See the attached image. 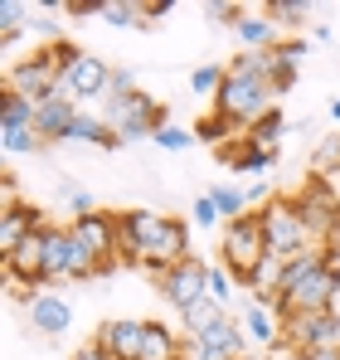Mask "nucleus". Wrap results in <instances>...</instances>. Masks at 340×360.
<instances>
[{
  "label": "nucleus",
  "mask_w": 340,
  "mask_h": 360,
  "mask_svg": "<svg viewBox=\"0 0 340 360\" xmlns=\"http://www.w3.org/2000/svg\"><path fill=\"white\" fill-rule=\"evenodd\" d=\"M273 360H306V356H296V351H282V356H273Z\"/></svg>",
  "instance_id": "c03bdc74"
},
{
  "label": "nucleus",
  "mask_w": 340,
  "mask_h": 360,
  "mask_svg": "<svg viewBox=\"0 0 340 360\" xmlns=\"http://www.w3.org/2000/svg\"><path fill=\"white\" fill-rule=\"evenodd\" d=\"M277 54H282L287 63H301V59H306V44H301V39H282V44H277Z\"/></svg>",
  "instance_id": "58836bf2"
},
{
  "label": "nucleus",
  "mask_w": 340,
  "mask_h": 360,
  "mask_svg": "<svg viewBox=\"0 0 340 360\" xmlns=\"http://www.w3.org/2000/svg\"><path fill=\"white\" fill-rule=\"evenodd\" d=\"M263 15H268L277 30H306V20H311V0H268Z\"/></svg>",
  "instance_id": "412c9836"
},
{
  "label": "nucleus",
  "mask_w": 340,
  "mask_h": 360,
  "mask_svg": "<svg viewBox=\"0 0 340 360\" xmlns=\"http://www.w3.org/2000/svg\"><path fill=\"white\" fill-rule=\"evenodd\" d=\"M282 131H287V117L273 108L268 117H258L248 131H243V141H248V146H263V151H277V136H282Z\"/></svg>",
  "instance_id": "5701e85b"
},
{
  "label": "nucleus",
  "mask_w": 340,
  "mask_h": 360,
  "mask_svg": "<svg viewBox=\"0 0 340 360\" xmlns=\"http://www.w3.org/2000/svg\"><path fill=\"white\" fill-rule=\"evenodd\" d=\"M73 360H117V356H112V351H103L98 341H83V346L73 351Z\"/></svg>",
  "instance_id": "4c0bfd02"
},
{
  "label": "nucleus",
  "mask_w": 340,
  "mask_h": 360,
  "mask_svg": "<svg viewBox=\"0 0 340 360\" xmlns=\"http://www.w3.org/2000/svg\"><path fill=\"white\" fill-rule=\"evenodd\" d=\"M273 98H277V93H273V83H268L263 73H238V68H228L224 88L214 93V112L248 131L258 117L273 112Z\"/></svg>",
  "instance_id": "7ed1b4c3"
},
{
  "label": "nucleus",
  "mask_w": 340,
  "mask_h": 360,
  "mask_svg": "<svg viewBox=\"0 0 340 360\" xmlns=\"http://www.w3.org/2000/svg\"><path fill=\"white\" fill-rule=\"evenodd\" d=\"M117 263H103L88 243L73 239L68 224H49V248H44V288L49 283H83V278H103Z\"/></svg>",
  "instance_id": "f03ea898"
},
{
  "label": "nucleus",
  "mask_w": 340,
  "mask_h": 360,
  "mask_svg": "<svg viewBox=\"0 0 340 360\" xmlns=\"http://www.w3.org/2000/svg\"><path fill=\"white\" fill-rule=\"evenodd\" d=\"M258 219H263V234H268V253H277V258H296V253H306V248H321L316 234L306 229V219H301V210H296L292 195L268 200V205L258 210Z\"/></svg>",
  "instance_id": "20e7f679"
},
{
  "label": "nucleus",
  "mask_w": 340,
  "mask_h": 360,
  "mask_svg": "<svg viewBox=\"0 0 340 360\" xmlns=\"http://www.w3.org/2000/svg\"><path fill=\"white\" fill-rule=\"evenodd\" d=\"M151 141H156V146H161V151H190V141H195V131H185V127H161V131H156V136H151Z\"/></svg>",
  "instance_id": "7c9ffc66"
},
{
  "label": "nucleus",
  "mask_w": 340,
  "mask_h": 360,
  "mask_svg": "<svg viewBox=\"0 0 340 360\" xmlns=\"http://www.w3.org/2000/svg\"><path fill=\"white\" fill-rule=\"evenodd\" d=\"M25 311H30V326L39 336H63L73 326V307L58 297V292H34V297L25 302Z\"/></svg>",
  "instance_id": "f8f14e48"
},
{
  "label": "nucleus",
  "mask_w": 340,
  "mask_h": 360,
  "mask_svg": "<svg viewBox=\"0 0 340 360\" xmlns=\"http://www.w3.org/2000/svg\"><path fill=\"white\" fill-rule=\"evenodd\" d=\"M219 156H224L233 171H243V176H248V171H273V166H277V151H263V146H248V141H243V146H219Z\"/></svg>",
  "instance_id": "aec40b11"
},
{
  "label": "nucleus",
  "mask_w": 340,
  "mask_h": 360,
  "mask_svg": "<svg viewBox=\"0 0 340 360\" xmlns=\"http://www.w3.org/2000/svg\"><path fill=\"white\" fill-rule=\"evenodd\" d=\"M122 93H136V78L126 68H112V83H107V98H122Z\"/></svg>",
  "instance_id": "c9c22d12"
},
{
  "label": "nucleus",
  "mask_w": 340,
  "mask_h": 360,
  "mask_svg": "<svg viewBox=\"0 0 340 360\" xmlns=\"http://www.w3.org/2000/svg\"><path fill=\"white\" fill-rule=\"evenodd\" d=\"M243 321H233V316H224L219 326H209L204 336H200V346L209 351L214 360H243Z\"/></svg>",
  "instance_id": "dca6fc26"
},
{
  "label": "nucleus",
  "mask_w": 340,
  "mask_h": 360,
  "mask_svg": "<svg viewBox=\"0 0 340 360\" xmlns=\"http://www.w3.org/2000/svg\"><path fill=\"white\" fill-rule=\"evenodd\" d=\"M103 122L122 141H141V136H156L166 127V108L151 93L136 88V93H122V98H103Z\"/></svg>",
  "instance_id": "39448f33"
},
{
  "label": "nucleus",
  "mask_w": 340,
  "mask_h": 360,
  "mask_svg": "<svg viewBox=\"0 0 340 360\" xmlns=\"http://www.w3.org/2000/svg\"><path fill=\"white\" fill-rule=\"evenodd\" d=\"M141 10H146V30H151L161 15H170V10H175V0H151V5H141Z\"/></svg>",
  "instance_id": "ea45409f"
},
{
  "label": "nucleus",
  "mask_w": 340,
  "mask_h": 360,
  "mask_svg": "<svg viewBox=\"0 0 340 360\" xmlns=\"http://www.w3.org/2000/svg\"><path fill=\"white\" fill-rule=\"evenodd\" d=\"M136 360H185L180 346V331L166 321H146V336H141V356Z\"/></svg>",
  "instance_id": "a211bd4d"
},
{
  "label": "nucleus",
  "mask_w": 340,
  "mask_h": 360,
  "mask_svg": "<svg viewBox=\"0 0 340 360\" xmlns=\"http://www.w3.org/2000/svg\"><path fill=\"white\" fill-rule=\"evenodd\" d=\"M78 122V103H68V98H49V103H39L34 108V131L44 136V141H68V127Z\"/></svg>",
  "instance_id": "2eb2a0df"
},
{
  "label": "nucleus",
  "mask_w": 340,
  "mask_h": 360,
  "mask_svg": "<svg viewBox=\"0 0 340 360\" xmlns=\"http://www.w3.org/2000/svg\"><path fill=\"white\" fill-rule=\"evenodd\" d=\"M219 253H224V268L238 278V288H248V278H253V273H258V263L268 258V234H263V219H258V214L233 219V224L224 229Z\"/></svg>",
  "instance_id": "423d86ee"
},
{
  "label": "nucleus",
  "mask_w": 340,
  "mask_h": 360,
  "mask_svg": "<svg viewBox=\"0 0 340 360\" xmlns=\"http://www.w3.org/2000/svg\"><path fill=\"white\" fill-rule=\"evenodd\" d=\"M98 20H107L112 30H126V25H141L146 30V10L136 0H103V15Z\"/></svg>",
  "instance_id": "393cba45"
},
{
  "label": "nucleus",
  "mask_w": 340,
  "mask_h": 360,
  "mask_svg": "<svg viewBox=\"0 0 340 360\" xmlns=\"http://www.w3.org/2000/svg\"><path fill=\"white\" fill-rule=\"evenodd\" d=\"M243 331L258 341V346H282V316L273 311V307H263V302H253V307H243Z\"/></svg>",
  "instance_id": "6ab92c4d"
},
{
  "label": "nucleus",
  "mask_w": 340,
  "mask_h": 360,
  "mask_svg": "<svg viewBox=\"0 0 340 360\" xmlns=\"http://www.w3.org/2000/svg\"><path fill=\"white\" fill-rule=\"evenodd\" d=\"M209 200H214V205H219V214H224L228 224H233V219H243V214H248V195H243V190H238V185H214V190H209Z\"/></svg>",
  "instance_id": "bb28decb"
},
{
  "label": "nucleus",
  "mask_w": 340,
  "mask_h": 360,
  "mask_svg": "<svg viewBox=\"0 0 340 360\" xmlns=\"http://www.w3.org/2000/svg\"><path fill=\"white\" fill-rule=\"evenodd\" d=\"M233 292H238V278H233L228 268H214V263H209V302H219V307L228 311Z\"/></svg>",
  "instance_id": "c756f323"
},
{
  "label": "nucleus",
  "mask_w": 340,
  "mask_h": 360,
  "mask_svg": "<svg viewBox=\"0 0 340 360\" xmlns=\"http://www.w3.org/2000/svg\"><path fill=\"white\" fill-rule=\"evenodd\" d=\"M243 195H248V205H258V200H268V195H273V185H268V180H253Z\"/></svg>",
  "instance_id": "79ce46f5"
},
{
  "label": "nucleus",
  "mask_w": 340,
  "mask_h": 360,
  "mask_svg": "<svg viewBox=\"0 0 340 360\" xmlns=\"http://www.w3.org/2000/svg\"><path fill=\"white\" fill-rule=\"evenodd\" d=\"M340 161V141H321V151H316V166L326 171V166H336Z\"/></svg>",
  "instance_id": "a19ab883"
},
{
  "label": "nucleus",
  "mask_w": 340,
  "mask_h": 360,
  "mask_svg": "<svg viewBox=\"0 0 340 360\" xmlns=\"http://www.w3.org/2000/svg\"><path fill=\"white\" fill-rule=\"evenodd\" d=\"M0 141H5V151H10V156H30V151H39V146H44V136H39L34 127H5V131H0Z\"/></svg>",
  "instance_id": "c85d7f7f"
},
{
  "label": "nucleus",
  "mask_w": 340,
  "mask_h": 360,
  "mask_svg": "<svg viewBox=\"0 0 340 360\" xmlns=\"http://www.w3.org/2000/svg\"><path fill=\"white\" fill-rule=\"evenodd\" d=\"M107 83H112L107 59H98V54H78V59L63 68V78H58V98H68V103L107 98Z\"/></svg>",
  "instance_id": "9d476101"
},
{
  "label": "nucleus",
  "mask_w": 340,
  "mask_h": 360,
  "mask_svg": "<svg viewBox=\"0 0 340 360\" xmlns=\"http://www.w3.org/2000/svg\"><path fill=\"white\" fill-rule=\"evenodd\" d=\"M204 10H209V15H214L219 25H228V30H238V20L248 15V10H243V5H233V0H209Z\"/></svg>",
  "instance_id": "2f4dec72"
},
{
  "label": "nucleus",
  "mask_w": 340,
  "mask_h": 360,
  "mask_svg": "<svg viewBox=\"0 0 340 360\" xmlns=\"http://www.w3.org/2000/svg\"><path fill=\"white\" fill-rule=\"evenodd\" d=\"M340 248L336 243H321V248H306L296 258H287L282 273V297H277V316H296V311H336L340 297Z\"/></svg>",
  "instance_id": "f257e3e1"
},
{
  "label": "nucleus",
  "mask_w": 340,
  "mask_h": 360,
  "mask_svg": "<svg viewBox=\"0 0 340 360\" xmlns=\"http://www.w3.org/2000/svg\"><path fill=\"white\" fill-rule=\"evenodd\" d=\"M190 214H195V224H200V229H214V224H219V219H224V214H219V205H214V200H209V195H200V200H195V210H190Z\"/></svg>",
  "instance_id": "72a5a7b5"
},
{
  "label": "nucleus",
  "mask_w": 340,
  "mask_h": 360,
  "mask_svg": "<svg viewBox=\"0 0 340 360\" xmlns=\"http://www.w3.org/2000/svg\"><path fill=\"white\" fill-rule=\"evenodd\" d=\"M68 229H73V239H78V243H88L103 263H117V253H122V248H117V214L93 210V214H78Z\"/></svg>",
  "instance_id": "9b49d317"
},
{
  "label": "nucleus",
  "mask_w": 340,
  "mask_h": 360,
  "mask_svg": "<svg viewBox=\"0 0 340 360\" xmlns=\"http://www.w3.org/2000/svg\"><path fill=\"white\" fill-rule=\"evenodd\" d=\"M224 316H228V311L219 307V302H209V297H204V302H195L190 311H180V326L190 331V341H200V336H204L209 326H219Z\"/></svg>",
  "instance_id": "4be33fe9"
},
{
  "label": "nucleus",
  "mask_w": 340,
  "mask_h": 360,
  "mask_svg": "<svg viewBox=\"0 0 340 360\" xmlns=\"http://www.w3.org/2000/svg\"><path fill=\"white\" fill-rule=\"evenodd\" d=\"M233 34H238L243 54H268V49H277V44H282V39H277V25H273L263 10H258V15H243Z\"/></svg>",
  "instance_id": "f3484780"
},
{
  "label": "nucleus",
  "mask_w": 340,
  "mask_h": 360,
  "mask_svg": "<svg viewBox=\"0 0 340 360\" xmlns=\"http://www.w3.org/2000/svg\"><path fill=\"white\" fill-rule=\"evenodd\" d=\"M63 200H68L73 219H78V214H93V195H88V190H78V185H63Z\"/></svg>",
  "instance_id": "f704fd0d"
},
{
  "label": "nucleus",
  "mask_w": 340,
  "mask_h": 360,
  "mask_svg": "<svg viewBox=\"0 0 340 360\" xmlns=\"http://www.w3.org/2000/svg\"><path fill=\"white\" fill-rule=\"evenodd\" d=\"M340 346V316L336 311H296L282 321V351L311 356V351H336Z\"/></svg>",
  "instance_id": "6e6552de"
},
{
  "label": "nucleus",
  "mask_w": 340,
  "mask_h": 360,
  "mask_svg": "<svg viewBox=\"0 0 340 360\" xmlns=\"http://www.w3.org/2000/svg\"><path fill=\"white\" fill-rule=\"evenodd\" d=\"M306 360H340V346H336V351H311Z\"/></svg>",
  "instance_id": "37998d69"
},
{
  "label": "nucleus",
  "mask_w": 340,
  "mask_h": 360,
  "mask_svg": "<svg viewBox=\"0 0 340 360\" xmlns=\"http://www.w3.org/2000/svg\"><path fill=\"white\" fill-rule=\"evenodd\" d=\"M0 127H34V103H25L20 93H0Z\"/></svg>",
  "instance_id": "a878e982"
},
{
  "label": "nucleus",
  "mask_w": 340,
  "mask_h": 360,
  "mask_svg": "<svg viewBox=\"0 0 340 360\" xmlns=\"http://www.w3.org/2000/svg\"><path fill=\"white\" fill-rule=\"evenodd\" d=\"M63 15L83 20V15H103V0H63Z\"/></svg>",
  "instance_id": "e433bc0d"
},
{
  "label": "nucleus",
  "mask_w": 340,
  "mask_h": 360,
  "mask_svg": "<svg viewBox=\"0 0 340 360\" xmlns=\"http://www.w3.org/2000/svg\"><path fill=\"white\" fill-rule=\"evenodd\" d=\"M156 288H161V297H166L175 311H190L195 302L209 297V263H204V258H185V263H175L170 273L156 278Z\"/></svg>",
  "instance_id": "1a4fd4ad"
},
{
  "label": "nucleus",
  "mask_w": 340,
  "mask_h": 360,
  "mask_svg": "<svg viewBox=\"0 0 340 360\" xmlns=\"http://www.w3.org/2000/svg\"><path fill=\"white\" fill-rule=\"evenodd\" d=\"M34 229H44V219H39L34 205H5L0 210V253H15Z\"/></svg>",
  "instance_id": "4468645a"
},
{
  "label": "nucleus",
  "mask_w": 340,
  "mask_h": 360,
  "mask_svg": "<svg viewBox=\"0 0 340 360\" xmlns=\"http://www.w3.org/2000/svg\"><path fill=\"white\" fill-rule=\"evenodd\" d=\"M228 131H233V122H224L219 112H209V117L195 127V136H204V141H219V146H224V136H228Z\"/></svg>",
  "instance_id": "473e14b6"
},
{
  "label": "nucleus",
  "mask_w": 340,
  "mask_h": 360,
  "mask_svg": "<svg viewBox=\"0 0 340 360\" xmlns=\"http://www.w3.org/2000/svg\"><path fill=\"white\" fill-rule=\"evenodd\" d=\"M141 336H146V321H131V316H117V321H103L98 326V346L112 351L117 360H136L141 356Z\"/></svg>",
  "instance_id": "ddd939ff"
},
{
  "label": "nucleus",
  "mask_w": 340,
  "mask_h": 360,
  "mask_svg": "<svg viewBox=\"0 0 340 360\" xmlns=\"http://www.w3.org/2000/svg\"><path fill=\"white\" fill-rule=\"evenodd\" d=\"M224 78H228L224 63H200V68L190 73V93H200V98H214V93L224 88Z\"/></svg>",
  "instance_id": "cd10ccee"
},
{
  "label": "nucleus",
  "mask_w": 340,
  "mask_h": 360,
  "mask_svg": "<svg viewBox=\"0 0 340 360\" xmlns=\"http://www.w3.org/2000/svg\"><path fill=\"white\" fill-rule=\"evenodd\" d=\"M25 20H34V5H20V0H0V44L10 49L25 30Z\"/></svg>",
  "instance_id": "b1692460"
},
{
  "label": "nucleus",
  "mask_w": 340,
  "mask_h": 360,
  "mask_svg": "<svg viewBox=\"0 0 340 360\" xmlns=\"http://www.w3.org/2000/svg\"><path fill=\"white\" fill-rule=\"evenodd\" d=\"M331 117H336V122H340V98H336V103H331Z\"/></svg>",
  "instance_id": "a18cd8bd"
},
{
  "label": "nucleus",
  "mask_w": 340,
  "mask_h": 360,
  "mask_svg": "<svg viewBox=\"0 0 340 360\" xmlns=\"http://www.w3.org/2000/svg\"><path fill=\"white\" fill-rule=\"evenodd\" d=\"M296 210H301V219H306V229L316 234V243H336L340 239V195L331 180L311 176L296 195Z\"/></svg>",
  "instance_id": "0eeeda50"
}]
</instances>
